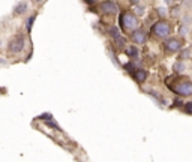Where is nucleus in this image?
<instances>
[{"mask_svg":"<svg viewBox=\"0 0 192 162\" xmlns=\"http://www.w3.org/2000/svg\"><path fill=\"white\" fill-rule=\"evenodd\" d=\"M191 23H192V18H191V17H189V15H186L185 18H183V24H185V26H186V24L189 26Z\"/></svg>","mask_w":192,"mask_h":162,"instance_id":"obj_18","label":"nucleus"},{"mask_svg":"<svg viewBox=\"0 0 192 162\" xmlns=\"http://www.w3.org/2000/svg\"><path fill=\"white\" fill-rule=\"evenodd\" d=\"M99 9H101V12L104 15H114L117 12V5L114 2H111V0H105V2L101 3Z\"/></svg>","mask_w":192,"mask_h":162,"instance_id":"obj_5","label":"nucleus"},{"mask_svg":"<svg viewBox=\"0 0 192 162\" xmlns=\"http://www.w3.org/2000/svg\"><path fill=\"white\" fill-rule=\"evenodd\" d=\"M26 9H27V2L24 0V2H20V3L14 8V14L15 15H20V14L26 12Z\"/></svg>","mask_w":192,"mask_h":162,"instance_id":"obj_9","label":"nucleus"},{"mask_svg":"<svg viewBox=\"0 0 192 162\" xmlns=\"http://www.w3.org/2000/svg\"><path fill=\"white\" fill-rule=\"evenodd\" d=\"M134 78H135L138 83H144L146 78H147V72H146L144 69H137V71L134 72Z\"/></svg>","mask_w":192,"mask_h":162,"instance_id":"obj_8","label":"nucleus"},{"mask_svg":"<svg viewBox=\"0 0 192 162\" xmlns=\"http://www.w3.org/2000/svg\"><path fill=\"white\" fill-rule=\"evenodd\" d=\"M164 48L167 53H177L179 50L182 48V40L176 39V38H171V39H168L164 44Z\"/></svg>","mask_w":192,"mask_h":162,"instance_id":"obj_6","label":"nucleus"},{"mask_svg":"<svg viewBox=\"0 0 192 162\" xmlns=\"http://www.w3.org/2000/svg\"><path fill=\"white\" fill-rule=\"evenodd\" d=\"M144 11H143V8L140 6V8H137V14H140V15H141V14H143Z\"/></svg>","mask_w":192,"mask_h":162,"instance_id":"obj_21","label":"nucleus"},{"mask_svg":"<svg viewBox=\"0 0 192 162\" xmlns=\"http://www.w3.org/2000/svg\"><path fill=\"white\" fill-rule=\"evenodd\" d=\"M131 39L134 40L135 44H144V42L147 40V35H146V32L141 30V29H135V30L132 32V35H131Z\"/></svg>","mask_w":192,"mask_h":162,"instance_id":"obj_7","label":"nucleus"},{"mask_svg":"<svg viewBox=\"0 0 192 162\" xmlns=\"http://www.w3.org/2000/svg\"><path fill=\"white\" fill-rule=\"evenodd\" d=\"M126 54H128L129 57H132V59H137L140 51H138V48L135 47V45H131V47L126 48Z\"/></svg>","mask_w":192,"mask_h":162,"instance_id":"obj_10","label":"nucleus"},{"mask_svg":"<svg viewBox=\"0 0 192 162\" xmlns=\"http://www.w3.org/2000/svg\"><path fill=\"white\" fill-rule=\"evenodd\" d=\"M180 33L183 35V36H185V35H188V33H189V27H185V24H183V26L180 27Z\"/></svg>","mask_w":192,"mask_h":162,"instance_id":"obj_15","label":"nucleus"},{"mask_svg":"<svg viewBox=\"0 0 192 162\" xmlns=\"http://www.w3.org/2000/svg\"><path fill=\"white\" fill-rule=\"evenodd\" d=\"M158 14L159 15H162V17H165V15H167V11H165V8H158Z\"/></svg>","mask_w":192,"mask_h":162,"instance_id":"obj_19","label":"nucleus"},{"mask_svg":"<svg viewBox=\"0 0 192 162\" xmlns=\"http://www.w3.org/2000/svg\"><path fill=\"white\" fill-rule=\"evenodd\" d=\"M86 2H87V3H93L95 0H86Z\"/></svg>","mask_w":192,"mask_h":162,"instance_id":"obj_22","label":"nucleus"},{"mask_svg":"<svg viewBox=\"0 0 192 162\" xmlns=\"http://www.w3.org/2000/svg\"><path fill=\"white\" fill-rule=\"evenodd\" d=\"M35 20H36V15H32L30 18L27 20V24H26V29H27L29 32L32 30V27H33V23H35Z\"/></svg>","mask_w":192,"mask_h":162,"instance_id":"obj_12","label":"nucleus"},{"mask_svg":"<svg viewBox=\"0 0 192 162\" xmlns=\"http://www.w3.org/2000/svg\"><path fill=\"white\" fill-rule=\"evenodd\" d=\"M165 2H167V3H171V0H165Z\"/></svg>","mask_w":192,"mask_h":162,"instance_id":"obj_24","label":"nucleus"},{"mask_svg":"<svg viewBox=\"0 0 192 162\" xmlns=\"http://www.w3.org/2000/svg\"><path fill=\"white\" fill-rule=\"evenodd\" d=\"M110 35L114 38V39H116L117 36H120V33H119V30H117L116 27H110Z\"/></svg>","mask_w":192,"mask_h":162,"instance_id":"obj_14","label":"nucleus"},{"mask_svg":"<svg viewBox=\"0 0 192 162\" xmlns=\"http://www.w3.org/2000/svg\"><path fill=\"white\" fill-rule=\"evenodd\" d=\"M173 69H174V72H177V74H182L183 71H185V63L182 60H179L174 63V66H173Z\"/></svg>","mask_w":192,"mask_h":162,"instance_id":"obj_11","label":"nucleus"},{"mask_svg":"<svg viewBox=\"0 0 192 162\" xmlns=\"http://www.w3.org/2000/svg\"><path fill=\"white\" fill-rule=\"evenodd\" d=\"M171 15H174V17H177V15H179V6H174V8H173Z\"/></svg>","mask_w":192,"mask_h":162,"instance_id":"obj_20","label":"nucleus"},{"mask_svg":"<svg viewBox=\"0 0 192 162\" xmlns=\"http://www.w3.org/2000/svg\"><path fill=\"white\" fill-rule=\"evenodd\" d=\"M23 48H24V36H23V35L15 36L14 39L9 42V45H8V50H9L11 53H20Z\"/></svg>","mask_w":192,"mask_h":162,"instance_id":"obj_4","label":"nucleus"},{"mask_svg":"<svg viewBox=\"0 0 192 162\" xmlns=\"http://www.w3.org/2000/svg\"><path fill=\"white\" fill-rule=\"evenodd\" d=\"M176 83L174 84H168L170 90H173L174 93L180 94V96H191L192 94V83L189 80H185V78H180V80H174Z\"/></svg>","mask_w":192,"mask_h":162,"instance_id":"obj_1","label":"nucleus"},{"mask_svg":"<svg viewBox=\"0 0 192 162\" xmlns=\"http://www.w3.org/2000/svg\"><path fill=\"white\" fill-rule=\"evenodd\" d=\"M125 69H126V71H129V72H132V71L135 69V65H134V63H128V65L125 66Z\"/></svg>","mask_w":192,"mask_h":162,"instance_id":"obj_17","label":"nucleus"},{"mask_svg":"<svg viewBox=\"0 0 192 162\" xmlns=\"http://www.w3.org/2000/svg\"><path fill=\"white\" fill-rule=\"evenodd\" d=\"M185 110H186V113L192 114V102H188V104H185Z\"/></svg>","mask_w":192,"mask_h":162,"instance_id":"obj_16","label":"nucleus"},{"mask_svg":"<svg viewBox=\"0 0 192 162\" xmlns=\"http://www.w3.org/2000/svg\"><path fill=\"white\" fill-rule=\"evenodd\" d=\"M152 33L155 35L156 38L165 39L167 36H170V33H171V26L167 21H158L156 24H153V27H152Z\"/></svg>","mask_w":192,"mask_h":162,"instance_id":"obj_3","label":"nucleus"},{"mask_svg":"<svg viewBox=\"0 0 192 162\" xmlns=\"http://www.w3.org/2000/svg\"><path fill=\"white\" fill-rule=\"evenodd\" d=\"M189 57H191V50H188V48H186V50H183V51H182V54H180V59H182V60H185V59H189Z\"/></svg>","mask_w":192,"mask_h":162,"instance_id":"obj_13","label":"nucleus"},{"mask_svg":"<svg viewBox=\"0 0 192 162\" xmlns=\"http://www.w3.org/2000/svg\"><path fill=\"white\" fill-rule=\"evenodd\" d=\"M120 26L123 29V32H134L135 29H138L140 21L138 18L131 12H123L120 15Z\"/></svg>","mask_w":192,"mask_h":162,"instance_id":"obj_2","label":"nucleus"},{"mask_svg":"<svg viewBox=\"0 0 192 162\" xmlns=\"http://www.w3.org/2000/svg\"><path fill=\"white\" fill-rule=\"evenodd\" d=\"M33 2H36V3H39V2H42V0H33Z\"/></svg>","mask_w":192,"mask_h":162,"instance_id":"obj_23","label":"nucleus"}]
</instances>
